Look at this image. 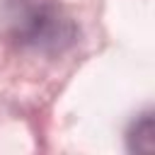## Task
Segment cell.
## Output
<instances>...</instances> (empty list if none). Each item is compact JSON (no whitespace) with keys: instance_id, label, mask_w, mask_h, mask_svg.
<instances>
[{"instance_id":"obj_1","label":"cell","mask_w":155,"mask_h":155,"mask_svg":"<svg viewBox=\"0 0 155 155\" xmlns=\"http://www.w3.org/2000/svg\"><path fill=\"white\" fill-rule=\"evenodd\" d=\"M2 22L7 39L19 48L53 53L63 51L75 36L70 19L56 0H7Z\"/></svg>"},{"instance_id":"obj_2","label":"cell","mask_w":155,"mask_h":155,"mask_svg":"<svg viewBox=\"0 0 155 155\" xmlns=\"http://www.w3.org/2000/svg\"><path fill=\"white\" fill-rule=\"evenodd\" d=\"M126 145L131 153H143V155L155 150V119L150 111L140 114L131 124V128L126 133Z\"/></svg>"}]
</instances>
